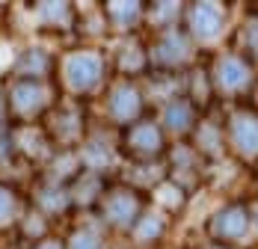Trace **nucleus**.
I'll list each match as a JSON object with an SVG mask.
<instances>
[{"mask_svg": "<svg viewBox=\"0 0 258 249\" xmlns=\"http://www.w3.org/2000/svg\"><path fill=\"white\" fill-rule=\"evenodd\" d=\"M69 69H72V83L75 86H89V83H95V77H98V63L89 56V53H78L72 63H69Z\"/></svg>", "mask_w": 258, "mask_h": 249, "instance_id": "1", "label": "nucleus"}]
</instances>
